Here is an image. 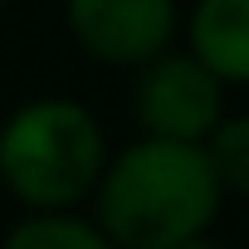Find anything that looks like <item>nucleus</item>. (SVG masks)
I'll list each match as a JSON object with an SVG mask.
<instances>
[{
	"label": "nucleus",
	"mask_w": 249,
	"mask_h": 249,
	"mask_svg": "<svg viewBox=\"0 0 249 249\" xmlns=\"http://www.w3.org/2000/svg\"><path fill=\"white\" fill-rule=\"evenodd\" d=\"M220 171L205 142L152 137L127 147L98 181V225L127 249H181L205 234L220 205Z\"/></svg>",
	"instance_id": "nucleus-1"
},
{
	"label": "nucleus",
	"mask_w": 249,
	"mask_h": 249,
	"mask_svg": "<svg viewBox=\"0 0 249 249\" xmlns=\"http://www.w3.org/2000/svg\"><path fill=\"white\" fill-rule=\"evenodd\" d=\"M0 181L30 210H64L103 181V132L69 98L25 103L0 127Z\"/></svg>",
	"instance_id": "nucleus-2"
},
{
	"label": "nucleus",
	"mask_w": 249,
	"mask_h": 249,
	"mask_svg": "<svg viewBox=\"0 0 249 249\" xmlns=\"http://www.w3.org/2000/svg\"><path fill=\"white\" fill-rule=\"evenodd\" d=\"M220 73L200 54H157L142 64L137 83V122L152 137L205 142L220 122Z\"/></svg>",
	"instance_id": "nucleus-3"
},
{
	"label": "nucleus",
	"mask_w": 249,
	"mask_h": 249,
	"mask_svg": "<svg viewBox=\"0 0 249 249\" xmlns=\"http://www.w3.org/2000/svg\"><path fill=\"white\" fill-rule=\"evenodd\" d=\"M69 30L98 64H152L176 30V0H69Z\"/></svg>",
	"instance_id": "nucleus-4"
},
{
	"label": "nucleus",
	"mask_w": 249,
	"mask_h": 249,
	"mask_svg": "<svg viewBox=\"0 0 249 249\" xmlns=\"http://www.w3.org/2000/svg\"><path fill=\"white\" fill-rule=\"evenodd\" d=\"M191 54L220 78L249 83V0H200L191 15Z\"/></svg>",
	"instance_id": "nucleus-5"
},
{
	"label": "nucleus",
	"mask_w": 249,
	"mask_h": 249,
	"mask_svg": "<svg viewBox=\"0 0 249 249\" xmlns=\"http://www.w3.org/2000/svg\"><path fill=\"white\" fill-rule=\"evenodd\" d=\"M5 244L10 249H103L107 244V230L103 225H88L78 215H64V210H39L25 225H15L5 234Z\"/></svg>",
	"instance_id": "nucleus-6"
},
{
	"label": "nucleus",
	"mask_w": 249,
	"mask_h": 249,
	"mask_svg": "<svg viewBox=\"0 0 249 249\" xmlns=\"http://www.w3.org/2000/svg\"><path fill=\"white\" fill-rule=\"evenodd\" d=\"M205 152H210L225 191L249 196V117H220L215 132L205 137Z\"/></svg>",
	"instance_id": "nucleus-7"
},
{
	"label": "nucleus",
	"mask_w": 249,
	"mask_h": 249,
	"mask_svg": "<svg viewBox=\"0 0 249 249\" xmlns=\"http://www.w3.org/2000/svg\"><path fill=\"white\" fill-rule=\"evenodd\" d=\"M0 5H5V0H0Z\"/></svg>",
	"instance_id": "nucleus-8"
}]
</instances>
